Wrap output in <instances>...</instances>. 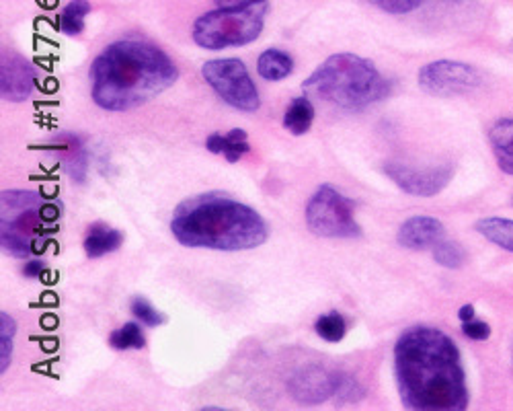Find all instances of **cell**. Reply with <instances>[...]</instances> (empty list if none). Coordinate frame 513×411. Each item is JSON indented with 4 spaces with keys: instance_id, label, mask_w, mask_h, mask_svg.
I'll return each instance as SVG.
<instances>
[{
    "instance_id": "cell-1",
    "label": "cell",
    "mask_w": 513,
    "mask_h": 411,
    "mask_svg": "<svg viewBox=\"0 0 513 411\" xmlns=\"http://www.w3.org/2000/svg\"><path fill=\"white\" fill-rule=\"evenodd\" d=\"M394 377L401 403L411 411H462L468 407L462 358L442 329L409 327L394 346Z\"/></svg>"
},
{
    "instance_id": "cell-2",
    "label": "cell",
    "mask_w": 513,
    "mask_h": 411,
    "mask_svg": "<svg viewBox=\"0 0 513 411\" xmlns=\"http://www.w3.org/2000/svg\"><path fill=\"white\" fill-rule=\"evenodd\" d=\"M171 56L144 40L109 44L91 64V97L105 111H130L175 85Z\"/></svg>"
},
{
    "instance_id": "cell-3",
    "label": "cell",
    "mask_w": 513,
    "mask_h": 411,
    "mask_svg": "<svg viewBox=\"0 0 513 411\" xmlns=\"http://www.w3.org/2000/svg\"><path fill=\"white\" fill-rule=\"evenodd\" d=\"M171 233L191 249L249 251L267 241L269 227L255 208L222 194H204L175 208Z\"/></svg>"
},
{
    "instance_id": "cell-4",
    "label": "cell",
    "mask_w": 513,
    "mask_h": 411,
    "mask_svg": "<svg viewBox=\"0 0 513 411\" xmlns=\"http://www.w3.org/2000/svg\"><path fill=\"white\" fill-rule=\"evenodd\" d=\"M302 87L345 111H364L392 93V83L382 77L374 62L349 52L327 58Z\"/></svg>"
},
{
    "instance_id": "cell-5",
    "label": "cell",
    "mask_w": 513,
    "mask_h": 411,
    "mask_svg": "<svg viewBox=\"0 0 513 411\" xmlns=\"http://www.w3.org/2000/svg\"><path fill=\"white\" fill-rule=\"evenodd\" d=\"M62 204L48 202L33 190H5L0 198V245L3 251L25 259L39 253L44 237L54 233L52 222L60 218Z\"/></svg>"
},
{
    "instance_id": "cell-6",
    "label": "cell",
    "mask_w": 513,
    "mask_h": 411,
    "mask_svg": "<svg viewBox=\"0 0 513 411\" xmlns=\"http://www.w3.org/2000/svg\"><path fill=\"white\" fill-rule=\"evenodd\" d=\"M269 0H257L243 7H218L193 23V42L210 52L241 48L255 42L263 31Z\"/></svg>"
},
{
    "instance_id": "cell-7",
    "label": "cell",
    "mask_w": 513,
    "mask_h": 411,
    "mask_svg": "<svg viewBox=\"0 0 513 411\" xmlns=\"http://www.w3.org/2000/svg\"><path fill=\"white\" fill-rule=\"evenodd\" d=\"M306 227L325 239H358L362 227L355 220V204L333 185H321L306 204Z\"/></svg>"
},
{
    "instance_id": "cell-8",
    "label": "cell",
    "mask_w": 513,
    "mask_h": 411,
    "mask_svg": "<svg viewBox=\"0 0 513 411\" xmlns=\"http://www.w3.org/2000/svg\"><path fill=\"white\" fill-rule=\"evenodd\" d=\"M202 77L230 107L253 114L261 107L259 89L239 58H216L202 66Z\"/></svg>"
},
{
    "instance_id": "cell-9",
    "label": "cell",
    "mask_w": 513,
    "mask_h": 411,
    "mask_svg": "<svg viewBox=\"0 0 513 411\" xmlns=\"http://www.w3.org/2000/svg\"><path fill=\"white\" fill-rule=\"evenodd\" d=\"M419 87L433 97H460L483 85V74L470 64L456 60L429 62L419 70Z\"/></svg>"
},
{
    "instance_id": "cell-10",
    "label": "cell",
    "mask_w": 513,
    "mask_h": 411,
    "mask_svg": "<svg viewBox=\"0 0 513 411\" xmlns=\"http://www.w3.org/2000/svg\"><path fill=\"white\" fill-rule=\"evenodd\" d=\"M384 173L405 194L431 198L448 188V183L454 177V165L444 163V165H433V167H413L407 163L390 161L384 165Z\"/></svg>"
},
{
    "instance_id": "cell-11",
    "label": "cell",
    "mask_w": 513,
    "mask_h": 411,
    "mask_svg": "<svg viewBox=\"0 0 513 411\" xmlns=\"http://www.w3.org/2000/svg\"><path fill=\"white\" fill-rule=\"evenodd\" d=\"M37 83V70L31 60L13 50L0 56V93L5 101H25Z\"/></svg>"
},
{
    "instance_id": "cell-12",
    "label": "cell",
    "mask_w": 513,
    "mask_h": 411,
    "mask_svg": "<svg viewBox=\"0 0 513 411\" xmlns=\"http://www.w3.org/2000/svg\"><path fill=\"white\" fill-rule=\"evenodd\" d=\"M337 372L310 364L298 368L288 379V393L302 405H319L335 395Z\"/></svg>"
},
{
    "instance_id": "cell-13",
    "label": "cell",
    "mask_w": 513,
    "mask_h": 411,
    "mask_svg": "<svg viewBox=\"0 0 513 411\" xmlns=\"http://www.w3.org/2000/svg\"><path fill=\"white\" fill-rule=\"evenodd\" d=\"M446 235V227L442 220L433 216H411L401 224L397 233V241L401 247L411 251H423L440 243Z\"/></svg>"
},
{
    "instance_id": "cell-14",
    "label": "cell",
    "mask_w": 513,
    "mask_h": 411,
    "mask_svg": "<svg viewBox=\"0 0 513 411\" xmlns=\"http://www.w3.org/2000/svg\"><path fill=\"white\" fill-rule=\"evenodd\" d=\"M46 151L62 155L66 173L76 183H85L87 171H89V151H87V146H85L81 136L62 134L50 146H46Z\"/></svg>"
},
{
    "instance_id": "cell-15",
    "label": "cell",
    "mask_w": 513,
    "mask_h": 411,
    "mask_svg": "<svg viewBox=\"0 0 513 411\" xmlns=\"http://www.w3.org/2000/svg\"><path fill=\"white\" fill-rule=\"evenodd\" d=\"M206 148L212 155H222L228 163H239L245 155L251 153L247 132L241 128H234L228 134H210L206 140Z\"/></svg>"
},
{
    "instance_id": "cell-16",
    "label": "cell",
    "mask_w": 513,
    "mask_h": 411,
    "mask_svg": "<svg viewBox=\"0 0 513 411\" xmlns=\"http://www.w3.org/2000/svg\"><path fill=\"white\" fill-rule=\"evenodd\" d=\"M489 142L499 169L507 175H513V118L495 122L489 132Z\"/></svg>"
},
{
    "instance_id": "cell-17",
    "label": "cell",
    "mask_w": 513,
    "mask_h": 411,
    "mask_svg": "<svg viewBox=\"0 0 513 411\" xmlns=\"http://www.w3.org/2000/svg\"><path fill=\"white\" fill-rule=\"evenodd\" d=\"M124 235L113 227H107L103 222H95L89 227V233L85 237V253L91 259L103 257L107 253H113L122 247Z\"/></svg>"
},
{
    "instance_id": "cell-18",
    "label": "cell",
    "mask_w": 513,
    "mask_h": 411,
    "mask_svg": "<svg viewBox=\"0 0 513 411\" xmlns=\"http://www.w3.org/2000/svg\"><path fill=\"white\" fill-rule=\"evenodd\" d=\"M257 72L263 81H269V83L284 81L294 72V58L284 50H275V48L265 50L257 58Z\"/></svg>"
},
{
    "instance_id": "cell-19",
    "label": "cell",
    "mask_w": 513,
    "mask_h": 411,
    "mask_svg": "<svg viewBox=\"0 0 513 411\" xmlns=\"http://www.w3.org/2000/svg\"><path fill=\"white\" fill-rule=\"evenodd\" d=\"M475 229L479 235H483L487 241L503 247L505 251L513 253V220L509 218H481Z\"/></svg>"
},
{
    "instance_id": "cell-20",
    "label": "cell",
    "mask_w": 513,
    "mask_h": 411,
    "mask_svg": "<svg viewBox=\"0 0 513 411\" xmlns=\"http://www.w3.org/2000/svg\"><path fill=\"white\" fill-rule=\"evenodd\" d=\"M314 122V105L308 97H296L284 114V128L294 134L302 136L310 130Z\"/></svg>"
},
{
    "instance_id": "cell-21",
    "label": "cell",
    "mask_w": 513,
    "mask_h": 411,
    "mask_svg": "<svg viewBox=\"0 0 513 411\" xmlns=\"http://www.w3.org/2000/svg\"><path fill=\"white\" fill-rule=\"evenodd\" d=\"M109 346L117 352L142 350L146 346L142 323L140 321H130V323H124L122 327H117L115 331H111Z\"/></svg>"
},
{
    "instance_id": "cell-22",
    "label": "cell",
    "mask_w": 513,
    "mask_h": 411,
    "mask_svg": "<svg viewBox=\"0 0 513 411\" xmlns=\"http://www.w3.org/2000/svg\"><path fill=\"white\" fill-rule=\"evenodd\" d=\"M89 13V0H72L60 13V31L66 35H81L85 31V19Z\"/></svg>"
},
{
    "instance_id": "cell-23",
    "label": "cell",
    "mask_w": 513,
    "mask_h": 411,
    "mask_svg": "<svg viewBox=\"0 0 513 411\" xmlns=\"http://www.w3.org/2000/svg\"><path fill=\"white\" fill-rule=\"evenodd\" d=\"M347 327H349L347 319L337 311L321 315L317 319V323H314V331H317L319 338H323L325 342H331V344H337L345 338Z\"/></svg>"
},
{
    "instance_id": "cell-24",
    "label": "cell",
    "mask_w": 513,
    "mask_h": 411,
    "mask_svg": "<svg viewBox=\"0 0 513 411\" xmlns=\"http://www.w3.org/2000/svg\"><path fill=\"white\" fill-rule=\"evenodd\" d=\"M17 335V321L3 311L0 313V372H7L11 360H13V344Z\"/></svg>"
},
{
    "instance_id": "cell-25",
    "label": "cell",
    "mask_w": 513,
    "mask_h": 411,
    "mask_svg": "<svg viewBox=\"0 0 513 411\" xmlns=\"http://www.w3.org/2000/svg\"><path fill=\"white\" fill-rule=\"evenodd\" d=\"M433 259L438 261V264L442 268H448V270H458L464 266L466 261V251L462 249L460 243L456 241H440L433 245Z\"/></svg>"
},
{
    "instance_id": "cell-26",
    "label": "cell",
    "mask_w": 513,
    "mask_h": 411,
    "mask_svg": "<svg viewBox=\"0 0 513 411\" xmlns=\"http://www.w3.org/2000/svg\"><path fill=\"white\" fill-rule=\"evenodd\" d=\"M366 395V389L362 387V383L347 375V372H337V381H335V395L333 399L339 403V405H345V403H355L364 399Z\"/></svg>"
},
{
    "instance_id": "cell-27",
    "label": "cell",
    "mask_w": 513,
    "mask_h": 411,
    "mask_svg": "<svg viewBox=\"0 0 513 411\" xmlns=\"http://www.w3.org/2000/svg\"><path fill=\"white\" fill-rule=\"evenodd\" d=\"M130 311H132V315H134L142 325H146V327H161V325L167 323V317H165L159 309H154V307L146 301L144 296L132 298Z\"/></svg>"
},
{
    "instance_id": "cell-28",
    "label": "cell",
    "mask_w": 513,
    "mask_h": 411,
    "mask_svg": "<svg viewBox=\"0 0 513 411\" xmlns=\"http://www.w3.org/2000/svg\"><path fill=\"white\" fill-rule=\"evenodd\" d=\"M368 3L390 15H407L419 9L425 0H368Z\"/></svg>"
},
{
    "instance_id": "cell-29",
    "label": "cell",
    "mask_w": 513,
    "mask_h": 411,
    "mask_svg": "<svg viewBox=\"0 0 513 411\" xmlns=\"http://www.w3.org/2000/svg\"><path fill=\"white\" fill-rule=\"evenodd\" d=\"M462 333L466 335V338L475 340V342H485V340H489L491 327L485 321H475V319H472V321L462 323Z\"/></svg>"
},
{
    "instance_id": "cell-30",
    "label": "cell",
    "mask_w": 513,
    "mask_h": 411,
    "mask_svg": "<svg viewBox=\"0 0 513 411\" xmlns=\"http://www.w3.org/2000/svg\"><path fill=\"white\" fill-rule=\"evenodd\" d=\"M44 270H46V264H44V261L33 259V261H27L25 268H23V274H25L27 278H39V276L44 274Z\"/></svg>"
},
{
    "instance_id": "cell-31",
    "label": "cell",
    "mask_w": 513,
    "mask_h": 411,
    "mask_svg": "<svg viewBox=\"0 0 513 411\" xmlns=\"http://www.w3.org/2000/svg\"><path fill=\"white\" fill-rule=\"evenodd\" d=\"M218 7H243L249 3H257V0H214Z\"/></svg>"
},
{
    "instance_id": "cell-32",
    "label": "cell",
    "mask_w": 513,
    "mask_h": 411,
    "mask_svg": "<svg viewBox=\"0 0 513 411\" xmlns=\"http://www.w3.org/2000/svg\"><path fill=\"white\" fill-rule=\"evenodd\" d=\"M458 319H460L462 323L475 319V307H472V305H464V307L458 311Z\"/></svg>"
}]
</instances>
